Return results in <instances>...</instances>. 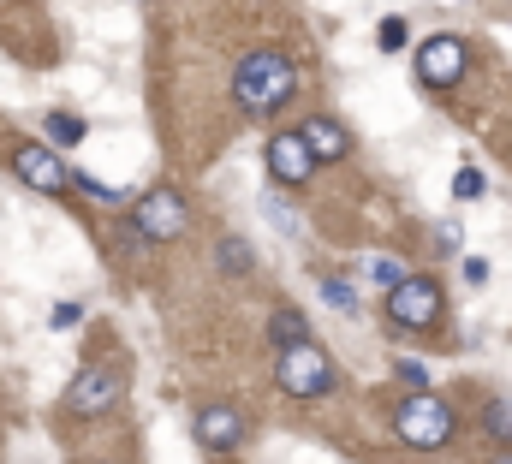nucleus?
<instances>
[{
  "label": "nucleus",
  "mask_w": 512,
  "mask_h": 464,
  "mask_svg": "<svg viewBox=\"0 0 512 464\" xmlns=\"http://www.w3.org/2000/svg\"><path fill=\"white\" fill-rule=\"evenodd\" d=\"M78 185H84L90 197H102V203H120V191H108V185H102V179H90V173H78Z\"/></svg>",
  "instance_id": "412c9836"
},
{
  "label": "nucleus",
  "mask_w": 512,
  "mask_h": 464,
  "mask_svg": "<svg viewBox=\"0 0 512 464\" xmlns=\"http://www.w3.org/2000/svg\"><path fill=\"white\" fill-rule=\"evenodd\" d=\"M465 66H471V48L459 36H429L417 48V84L423 90H453L465 78Z\"/></svg>",
  "instance_id": "39448f33"
},
{
  "label": "nucleus",
  "mask_w": 512,
  "mask_h": 464,
  "mask_svg": "<svg viewBox=\"0 0 512 464\" xmlns=\"http://www.w3.org/2000/svg\"><path fill=\"white\" fill-rule=\"evenodd\" d=\"M465 280H471V286H483V280H489V262H483V256H471V262H465Z\"/></svg>",
  "instance_id": "4be33fe9"
},
{
  "label": "nucleus",
  "mask_w": 512,
  "mask_h": 464,
  "mask_svg": "<svg viewBox=\"0 0 512 464\" xmlns=\"http://www.w3.org/2000/svg\"><path fill=\"white\" fill-rule=\"evenodd\" d=\"M268 179H274V185H310V179H316V161H310V149L298 143V131L268 137Z\"/></svg>",
  "instance_id": "1a4fd4ad"
},
{
  "label": "nucleus",
  "mask_w": 512,
  "mask_h": 464,
  "mask_svg": "<svg viewBox=\"0 0 512 464\" xmlns=\"http://www.w3.org/2000/svg\"><path fill=\"white\" fill-rule=\"evenodd\" d=\"M298 143L310 149V161L316 167H328V161H346L352 155V137H346V125H334L328 114H310L298 125Z\"/></svg>",
  "instance_id": "9d476101"
},
{
  "label": "nucleus",
  "mask_w": 512,
  "mask_h": 464,
  "mask_svg": "<svg viewBox=\"0 0 512 464\" xmlns=\"http://www.w3.org/2000/svg\"><path fill=\"white\" fill-rule=\"evenodd\" d=\"M120 387H126V381H120V369H108V363L78 369L72 387H66V417H102V411H114Z\"/></svg>",
  "instance_id": "423d86ee"
},
{
  "label": "nucleus",
  "mask_w": 512,
  "mask_h": 464,
  "mask_svg": "<svg viewBox=\"0 0 512 464\" xmlns=\"http://www.w3.org/2000/svg\"><path fill=\"white\" fill-rule=\"evenodd\" d=\"M221 268H227V274H251L256 268L251 244H245V238H227V244H221Z\"/></svg>",
  "instance_id": "ddd939ff"
},
{
  "label": "nucleus",
  "mask_w": 512,
  "mask_h": 464,
  "mask_svg": "<svg viewBox=\"0 0 512 464\" xmlns=\"http://www.w3.org/2000/svg\"><path fill=\"white\" fill-rule=\"evenodd\" d=\"M48 137H54V143H66V149H72V143H84V119H78V114H48Z\"/></svg>",
  "instance_id": "4468645a"
},
{
  "label": "nucleus",
  "mask_w": 512,
  "mask_h": 464,
  "mask_svg": "<svg viewBox=\"0 0 512 464\" xmlns=\"http://www.w3.org/2000/svg\"><path fill=\"white\" fill-rule=\"evenodd\" d=\"M48 322H54V328H78V322H84V304H54Z\"/></svg>",
  "instance_id": "6ab92c4d"
},
{
  "label": "nucleus",
  "mask_w": 512,
  "mask_h": 464,
  "mask_svg": "<svg viewBox=\"0 0 512 464\" xmlns=\"http://www.w3.org/2000/svg\"><path fill=\"white\" fill-rule=\"evenodd\" d=\"M268 340H274L280 351L304 346V340H310V322H304V310H274V322H268Z\"/></svg>",
  "instance_id": "f8f14e48"
},
{
  "label": "nucleus",
  "mask_w": 512,
  "mask_h": 464,
  "mask_svg": "<svg viewBox=\"0 0 512 464\" xmlns=\"http://www.w3.org/2000/svg\"><path fill=\"white\" fill-rule=\"evenodd\" d=\"M12 167H18V179L30 185V191H42V197H60L66 191V161L54 155V149H42V143H24L18 155H12Z\"/></svg>",
  "instance_id": "6e6552de"
},
{
  "label": "nucleus",
  "mask_w": 512,
  "mask_h": 464,
  "mask_svg": "<svg viewBox=\"0 0 512 464\" xmlns=\"http://www.w3.org/2000/svg\"><path fill=\"white\" fill-rule=\"evenodd\" d=\"M387 316H393L399 328H429V322L441 316V286L423 280V274H405V280L387 292Z\"/></svg>",
  "instance_id": "0eeeda50"
},
{
  "label": "nucleus",
  "mask_w": 512,
  "mask_h": 464,
  "mask_svg": "<svg viewBox=\"0 0 512 464\" xmlns=\"http://www.w3.org/2000/svg\"><path fill=\"white\" fill-rule=\"evenodd\" d=\"M376 42H382L387 54H393V48H405V18H382V30H376Z\"/></svg>",
  "instance_id": "f3484780"
},
{
  "label": "nucleus",
  "mask_w": 512,
  "mask_h": 464,
  "mask_svg": "<svg viewBox=\"0 0 512 464\" xmlns=\"http://www.w3.org/2000/svg\"><path fill=\"white\" fill-rule=\"evenodd\" d=\"M453 429H459V417H453V405H447V399H435V393H411V399L393 411V435H399L405 447H417V453L447 447V441H453Z\"/></svg>",
  "instance_id": "f03ea898"
},
{
  "label": "nucleus",
  "mask_w": 512,
  "mask_h": 464,
  "mask_svg": "<svg viewBox=\"0 0 512 464\" xmlns=\"http://www.w3.org/2000/svg\"><path fill=\"white\" fill-rule=\"evenodd\" d=\"M197 441L209 447V453H233L239 441H245V417L239 411H227V405H209V411H197Z\"/></svg>",
  "instance_id": "9b49d317"
},
{
  "label": "nucleus",
  "mask_w": 512,
  "mask_h": 464,
  "mask_svg": "<svg viewBox=\"0 0 512 464\" xmlns=\"http://www.w3.org/2000/svg\"><path fill=\"white\" fill-rule=\"evenodd\" d=\"M274 375H280V387H286L292 399H322V393H334V381H340L334 363H328V351L310 346V340L292 346V351H280V369H274Z\"/></svg>",
  "instance_id": "7ed1b4c3"
},
{
  "label": "nucleus",
  "mask_w": 512,
  "mask_h": 464,
  "mask_svg": "<svg viewBox=\"0 0 512 464\" xmlns=\"http://www.w3.org/2000/svg\"><path fill=\"white\" fill-rule=\"evenodd\" d=\"M370 274H376V280H382L387 292H393V286H399V280H405V268H399V262H393V256H376V262H370Z\"/></svg>",
  "instance_id": "a211bd4d"
},
{
  "label": "nucleus",
  "mask_w": 512,
  "mask_h": 464,
  "mask_svg": "<svg viewBox=\"0 0 512 464\" xmlns=\"http://www.w3.org/2000/svg\"><path fill=\"white\" fill-rule=\"evenodd\" d=\"M495 464H512V453H501V459H495Z\"/></svg>",
  "instance_id": "5701e85b"
},
{
  "label": "nucleus",
  "mask_w": 512,
  "mask_h": 464,
  "mask_svg": "<svg viewBox=\"0 0 512 464\" xmlns=\"http://www.w3.org/2000/svg\"><path fill=\"white\" fill-rule=\"evenodd\" d=\"M483 423H489V435H507V441H512V405H501V399H495V405L483 411Z\"/></svg>",
  "instance_id": "dca6fc26"
},
{
  "label": "nucleus",
  "mask_w": 512,
  "mask_h": 464,
  "mask_svg": "<svg viewBox=\"0 0 512 464\" xmlns=\"http://www.w3.org/2000/svg\"><path fill=\"white\" fill-rule=\"evenodd\" d=\"M185 197L173 191V185H155V191H143L137 197V209H131V232L137 238H149V244H161V238H179L185 232Z\"/></svg>",
  "instance_id": "20e7f679"
},
{
  "label": "nucleus",
  "mask_w": 512,
  "mask_h": 464,
  "mask_svg": "<svg viewBox=\"0 0 512 464\" xmlns=\"http://www.w3.org/2000/svg\"><path fill=\"white\" fill-rule=\"evenodd\" d=\"M292 90H298V66L280 48H256V54L239 60V72H233V102L245 114H280L292 102Z\"/></svg>",
  "instance_id": "f257e3e1"
},
{
  "label": "nucleus",
  "mask_w": 512,
  "mask_h": 464,
  "mask_svg": "<svg viewBox=\"0 0 512 464\" xmlns=\"http://www.w3.org/2000/svg\"><path fill=\"white\" fill-rule=\"evenodd\" d=\"M453 191H459V197H483V173H471V167H465V173L453 179Z\"/></svg>",
  "instance_id": "aec40b11"
},
{
  "label": "nucleus",
  "mask_w": 512,
  "mask_h": 464,
  "mask_svg": "<svg viewBox=\"0 0 512 464\" xmlns=\"http://www.w3.org/2000/svg\"><path fill=\"white\" fill-rule=\"evenodd\" d=\"M322 298H328L334 310H358V292H352L340 274H328V280H322Z\"/></svg>",
  "instance_id": "2eb2a0df"
}]
</instances>
